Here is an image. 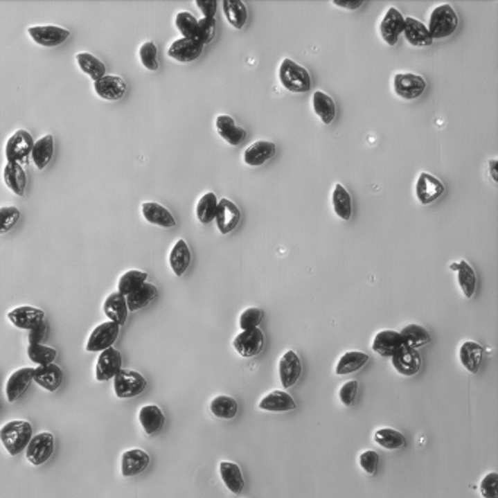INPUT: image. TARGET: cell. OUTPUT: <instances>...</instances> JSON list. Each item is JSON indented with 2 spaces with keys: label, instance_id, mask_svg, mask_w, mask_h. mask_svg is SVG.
I'll return each instance as SVG.
<instances>
[{
  "label": "cell",
  "instance_id": "1",
  "mask_svg": "<svg viewBox=\"0 0 498 498\" xmlns=\"http://www.w3.org/2000/svg\"><path fill=\"white\" fill-rule=\"evenodd\" d=\"M33 438V425L24 420H13L0 428V441L10 456L26 449Z\"/></svg>",
  "mask_w": 498,
  "mask_h": 498
},
{
  "label": "cell",
  "instance_id": "2",
  "mask_svg": "<svg viewBox=\"0 0 498 498\" xmlns=\"http://www.w3.org/2000/svg\"><path fill=\"white\" fill-rule=\"evenodd\" d=\"M279 79L285 89L304 94L312 89V76L305 67L291 59H284L279 66Z\"/></svg>",
  "mask_w": 498,
  "mask_h": 498
},
{
  "label": "cell",
  "instance_id": "3",
  "mask_svg": "<svg viewBox=\"0 0 498 498\" xmlns=\"http://www.w3.org/2000/svg\"><path fill=\"white\" fill-rule=\"evenodd\" d=\"M457 25H459V18L456 10L452 5L444 3L432 12L427 28L433 39H441L450 37L457 30Z\"/></svg>",
  "mask_w": 498,
  "mask_h": 498
},
{
  "label": "cell",
  "instance_id": "4",
  "mask_svg": "<svg viewBox=\"0 0 498 498\" xmlns=\"http://www.w3.org/2000/svg\"><path fill=\"white\" fill-rule=\"evenodd\" d=\"M33 146H34V139L31 134L24 129L17 130L8 139L6 143L5 152H6L8 163L19 164V166L28 164V158L31 157Z\"/></svg>",
  "mask_w": 498,
  "mask_h": 498
},
{
  "label": "cell",
  "instance_id": "5",
  "mask_svg": "<svg viewBox=\"0 0 498 498\" xmlns=\"http://www.w3.org/2000/svg\"><path fill=\"white\" fill-rule=\"evenodd\" d=\"M146 387L145 377L133 370H120L114 377V392L120 399H132L139 396Z\"/></svg>",
  "mask_w": 498,
  "mask_h": 498
},
{
  "label": "cell",
  "instance_id": "6",
  "mask_svg": "<svg viewBox=\"0 0 498 498\" xmlns=\"http://www.w3.org/2000/svg\"><path fill=\"white\" fill-rule=\"evenodd\" d=\"M26 459L34 466L44 465L55 452V437L51 433H39L33 436L26 446Z\"/></svg>",
  "mask_w": 498,
  "mask_h": 498
},
{
  "label": "cell",
  "instance_id": "7",
  "mask_svg": "<svg viewBox=\"0 0 498 498\" xmlns=\"http://www.w3.org/2000/svg\"><path fill=\"white\" fill-rule=\"evenodd\" d=\"M120 333V326L113 321L101 323L100 326L92 330L89 339L87 342V351L88 353H103L105 349L113 346L117 341Z\"/></svg>",
  "mask_w": 498,
  "mask_h": 498
},
{
  "label": "cell",
  "instance_id": "8",
  "mask_svg": "<svg viewBox=\"0 0 498 498\" xmlns=\"http://www.w3.org/2000/svg\"><path fill=\"white\" fill-rule=\"evenodd\" d=\"M233 345L241 357H258L265 348V333L259 328L243 330L240 335H237Z\"/></svg>",
  "mask_w": 498,
  "mask_h": 498
},
{
  "label": "cell",
  "instance_id": "9",
  "mask_svg": "<svg viewBox=\"0 0 498 498\" xmlns=\"http://www.w3.org/2000/svg\"><path fill=\"white\" fill-rule=\"evenodd\" d=\"M395 92L403 100H415L421 97L427 82L425 79L415 73H398L393 79Z\"/></svg>",
  "mask_w": 498,
  "mask_h": 498
},
{
  "label": "cell",
  "instance_id": "10",
  "mask_svg": "<svg viewBox=\"0 0 498 498\" xmlns=\"http://www.w3.org/2000/svg\"><path fill=\"white\" fill-rule=\"evenodd\" d=\"M28 35L33 38V42L43 46V47H56L63 44L67 38H69L71 33L60 28V26L55 25H39V26H31L28 28Z\"/></svg>",
  "mask_w": 498,
  "mask_h": 498
},
{
  "label": "cell",
  "instance_id": "11",
  "mask_svg": "<svg viewBox=\"0 0 498 498\" xmlns=\"http://www.w3.org/2000/svg\"><path fill=\"white\" fill-rule=\"evenodd\" d=\"M44 317H46V313L43 310H39V308L31 307V305L17 307L8 313V319L12 325L18 329H24V330H31V329L37 328L38 325H42V323L44 321Z\"/></svg>",
  "mask_w": 498,
  "mask_h": 498
},
{
  "label": "cell",
  "instance_id": "12",
  "mask_svg": "<svg viewBox=\"0 0 498 498\" xmlns=\"http://www.w3.org/2000/svg\"><path fill=\"white\" fill-rule=\"evenodd\" d=\"M446 190L443 181L434 177L433 174L429 172H421L418 181H416V197L421 202L423 205H429L440 199Z\"/></svg>",
  "mask_w": 498,
  "mask_h": 498
},
{
  "label": "cell",
  "instance_id": "13",
  "mask_svg": "<svg viewBox=\"0 0 498 498\" xmlns=\"http://www.w3.org/2000/svg\"><path fill=\"white\" fill-rule=\"evenodd\" d=\"M240 220L241 212L234 202H231L230 199H221L218 202L215 221H217V226L221 234H230L231 231H234Z\"/></svg>",
  "mask_w": 498,
  "mask_h": 498
},
{
  "label": "cell",
  "instance_id": "14",
  "mask_svg": "<svg viewBox=\"0 0 498 498\" xmlns=\"http://www.w3.org/2000/svg\"><path fill=\"white\" fill-rule=\"evenodd\" d=\"M403 26H405V17L402 15L399 9L393 6L389 8L380 24V34L386 44L396 46L399 37L403 33Z\"/></svg>",
  "mask_w": 498,
  "mask_h": 498
},
{
  "label": "cell",
  "instance_id": "15",
  "mask_svg": "<svg viewBox=\"0 0 498 498\" xmlns=\"http://www.w3.org/2000/svg\"><path fill=\"white\" fill-rule=\"evenodd\" d=\"M421 355L418 349H413L408 345H403L399 351L392 357V364L396 371L402 375H413L421 368Z\"/></svg>",
  "mask_w": 498,
  "mask_h": 498
},
{
  "label": "cell",
  "instance_id": "16",
  "mask_svg": "<svg viewBox=\"0 0 498 498\" xmlns=\"http://www.w3.org/2000/svg\"><path fill=\"white\" fill-rule=\"evenodd\" d=\"M120 370H122V354H120L113 346L103 351L96 367L97 380L98 382L112 380Z\"/></svg>",
  "mask_w": 498,
  "mask_h": 498
},
{
  "label": "cell",
  "instance_id": "17",
  "mask_svg": "<svg viewBox=\"0 0 498 498\" xmlns=\"http://www.w3.org/2000/svg\"><path fill=\"white\" fill-rule=\"evenodd\" d=\"M202 51H204V46L196 38H180L170 46L168 56L180 63H188L199 59Z\"/></svg>",
  "mask_w": 498,
  "mask_h": 498
},
{
  "label": "cell",
  "instance_id": "18",
  "mask_svg": "<svg viewBox=\"0 0 498 498\" xmlns=\"http://www.w3.org/2000/svg\"><path fill=\"white\" fill-rule=\"evenodd\" d=\"M301 359L294 351H287L279 361V377L284 389L292 387L300 380L301 375Z\"/></svg>",
  "mask_w": 498,
  "mask_h": 498
},
{
  "label": "cell",
  "instance_id": "19",
  "mask_svg": "<svg viewBox=\"0 0 498 498\" xmlns=\"http://www.w3.org/2000/svg\"><path fill=\"white\" fill-rule=\"evenodd\" d=\"M97 96L107 101H117L125 96L126 84L125 80L117 75H105L97 82H94Z\"/></svg>",
  "mask_w": 498,
  "mask_h": 498
},
{
  "label": "cell",
  "instance_id": "20",
  "mask_svg": "<svg viewBox=\"0 0 498 498\" xmlns=\"http://www.w3.org/2000/svg\"><path fill=\"white\" fill-rule=\"evenodd\" d=\"M151 457L142 449L126 450L122 456V474L126 478L136 477L150 466Z\"/></svg>",
  "mask_w": 498,
  "mask_h": 498
},
{
  "label": "cell",
  "instance_id": "21",
  "mask_svg": "<svg viewBox=\"0 0 498 498\" xmlns=\"http://www.w3.org/2000/svg\"><path fill=\"white\" fill-rule=\"evenodd\" d=\"M33 371L34 368H21L13 373L6 383V398L10 403H13L15 400H18L26 390H28L31 382H33Z\"/></svg>",
  "mask_w": 498,
  "mask_h": 498
},
{
  "label": "cell",
  "instance_id": "22",
  "mask_svg": "<svg viewBox=\"0 0 498 498\" xmlns=\"http://www.w3.org/2000/svg\"><path fill=\"white\" fill-rule=\"evenodd\" d=\"M407 42L413 47H428L433 44V37L429 34L427 25L412 17L405 18V26H403Z\"/></svg>",
  "mask_w": 498,
  "mask_h": 498
},
{
  "label": "cell",
  "instance_id": "23",
  "mask_svg": "<svg viewBox=\"0 0 498 498\" xmlns=\"http://www.w3.org/2000/svg\"><path fill=\"white\" fill-rule=\"evenodd\" d=\"M215 126H217L220 136L226 143L237 146V145L243 143L246 141V136H247L246 129L237 126L235 122H234V118L231 116L220 114L217 117V122H215Z\"/></svg>",
  "mask_w": 498,
  "mask_h": 498
},
{
  "label": "cell",
  "instance_id": "24",
  "mask_svg": "<svg viewBox=\"0 0 498 498\" xmlns=\"http://www.w3.org/2000/svg\"><path fill=\"white\" fill-rule=\"evenodd\" d=\"M405 345L399 332L382 330L373 341V351L382 357H393Z\"/></svg>",
  "mask_w": 498,
  "mask_h": 498
},
{
  "label": "cell",
  "instance_id": "25",
  "mask_svg": "<svg viewBox=\"0 0 498 498\" xmlns=\"http://www.w3.org/2000/svg\"><path fill=\"white\" fill-rule=\"evenodd\" d=\"M33 380L47 392H56L63 382V371L56 364L39 366L33 371Z\"/></svg>",
  "mask_w": 498,
  "mask_h": 498
},
{
  "label": "cell",
  "instance_id": "26",
  "mask_svg": "<svg viewBox=\"0 0 498 498\" xmlns=\"http://www.w3.org/2000/svg\"><path fill=\"white\" fill-rule=\"evenodd\" d=\"M276 154V145L271 141H258L244 151V163L250 167L263 166Z\"/></svg>",
  "mask_w": 498,
  "mask_h": 498
},
{
  "label": "cell",
  "instance_id": "27",
  "mask_svg": "<svg viewBox=\"0 0 498 498\" xmlns=\"http://www.w3.org/2000/svg\"><path fill=\"white\" fill-rule=\"evenodd\" d=\"M142 215L152 225L163 228H172L176 225V218L172 217V213L163 205L155 204V202H145L142 205Z\"/></svg>",
  "mask_w": 498,
  "mask_h": 498
},
{
  "label": "cell",
  "instance_id": "28",
  "mask_svg": "<svg viewBox=\"0 0 498 498\" xmlns=\"http://www.w3.org/2000/svg\"><path fill=\"white\" fill-rule=\"evenodd\" d=\"M259 408L267 412H290L297 408V403L290 393L282 392V390H274L260 400Z\"/></svg>",
  "mask_w": 498,
  "mask_h": 498
},
{
  "label": "cell",
  "instance_id": "29",
  "mask_svg": "<svg viewBox=\"0 0 498 498\" xmlns=\"http://www.w3.org/2000/svg\"><path fill=\"white\" fill-rule=\"evenodd\" d=\"M104 313L107 317L110 319V321L116 323V325L122 328L126 323L127 314H129L126 297H123V295L118 292L109 295L104 303Z\"/></svg>",
  "mask_w": 498,
  "mask_h": 498
},
{
  "label": "cell",
  "instance_id": "30",
  "mask_svg": "<svg viewBox=\"0 0 498 498\" xmlns=\"http://www.w3.org/2000/svg\"><path fill=\"white\" fill-rule=\"evenodd\" d=\"M139 423L148 436H154L164 427L166 415L159 407L146 405L139 411Z\"/></svg>",
  "mask_w": 498,
  "mask_h": 498
},
{
  "label": "cell",
  "instance_id": "31",
  "mask_svg": "<svg viewBox=\"0 0 498 498\" xmlns=\"http://www.w3.org/2000/svg\"><path fill=\"white\" fill-rule=\"evenodd\" d=\"M170 266L172 269L174 275L177 276H183L184 272L188 269V265H190L192 260V253L190 249H188L187 243L184 240H179L174 247L170 251Z\"/></svg>",
  "mask_w": 498,
  "mask_h": 498
},
{
  "label": "cell",
  "instance_id": "32",
  "mask_svg": "<svg viewBox=\"0 0 498 498\" xmlns=\"http://www.w3.org/2000/svg\"><path fill=\"white\" fill-rule=\"evenodd\" d=\"M53 152H55V141H53L51 134H46L42 139L34 142L31 158L37 170H44L48 166L53 158Z\"/></svg>",
  "mask_w": 498,
  "mask_h": 498
},
{
  "label": "cell",
  "instance_id": "33",
  "mask_svg": "<svg viewBox=\"0 0 498 498\" xmlns=\"http://www.w3.org/2000/svg\"><path fill=\"white\" fill-rule=\"evenodd\" d=\"M332 205L335 213L344 221H349L353 217V199L346 188L341 184L336 183L332 193Z\"/></svg>",
  "mask_w": 498,
  "mask_h": 498
},
{
  "label": "cell",
  "instance_id": "34",
  "mask_svg": "<svg viewBox=\"0 0 498 498\" xmlns=\"http://www.w3.org/2000/svg\"><path fill=\"white\" fill-rule=\"evenodd\" d=\"M482 354H483V348L474 342V341H466L462 344L461 351H459V358L462 366L469 371V373H478L481 361H482Z\"/></svg>",
  "mask_w": 498,
  "mask_h": 498
},
{
  "label": "cell",
  "instance_id": "35",
  "mask_svg": "<svg viewBox=\"0 0 498 498\" xmlns=\"http://www.w3.org/2000/svg\"><path fill=\"white\" fill-rule=\"evenodd\" d=\"M157 295H158L157 287L154 284H150V282H145L139 290L132 292L126 297L129 312H136L146 305H150L157 299Z\"/></svg>",
  "mask_w": 498,
  "mask_h": 498
},
{
  "label": "cell",
  "instance_id": "36",
  "mask_svg": "<svg viewBox=\"0 0 498 498\" xmlns=\"http://www.w3.org/2000/svg\"><path fill=\"white\" fill-rule=\"evenodd\" d=\"M220 474L225 483V487L233 494H240L244 488V478L241 474V469L237 463L233 462H221Z\"/></svg>",
  "mask_w": 498,
  "mask_h": 498
},
{
  "label": "cell",
  "instance_id": "37",
  "mask_svg": "<svg viewBox=\"0 0 498 498\" xmlns=\"http://www.w3.org/2000/svg\"><path fill=\"white\" fill-rule=\"evenodd\" d=\"M313 109L325 125H330L336 117L335 100L323 91H316L313 94Z\"/></svg>",
  "mask_w": 498,
  "mask_h": 498
},
{
  "label": "cell",
  "instance_id": "38",
  "mask_svg": "<svg viewBox=\"0 0 498 498\" xmlns=\"http://www.w3.org/2000/svg\"><path fill=\"white\" fill-rule=\"evenodd\" d=\"M3 179L9 190L13 192L18 196L25 195V187H26V176L25 170L19 164H12L8 163L3 171Z\"/></svg>",
  "mask_w": 498,
  "mask_h": 498
},
{
  "label": "cell",
  "instance_id": "39",
  "mask_svg": "<svg viewBox=\"0 0 498 498\" xmlns=\"http://www.w3.org/2000/svg\"><path fill=\"white\" fill-rule=\"evenodd\" d=\"M222 8L230 25H233L237 30L243 28L249 17L246 3L241 2V0H224Z\"/></svg>",
  "mask_w": 498,
  "mask_h": 498
},
{
  "label": "cell",
  "instance_id": "40",
  "mask_svg": "<svg viewBox=\"0 0 498 498\" xmlns=\"http://www.w3.org/2000/svg\"><path fill=\"white\" fill-rule=\"evenodd\" d=\"M76 62L79 69L87 73L94 82H97V80L105 76V64L96 56H92L91 53H79V55H76Z\"/></svg>",
  "mask_w": 498,
  "mask_h": 498
},
{
  "label": "cell",
  "instance_id": "41",
  "mask_svg": "<svg viewBox=\"0 0 498 498\" xmlns=\"http://www.w3.org/2000/svg\"><path fill=\"white\" fill-rule=\"evenodd\" d=\"M367 362H368V355L364 353H361V351L345 353L341 357L338 366H336V374L345 375V374L355 373L364 367Z\"/></svg>",
  "mask_w": 498,
  "mask_h": 498
},
{
  "label": "cell",
  "instance_id": "42",
  "mask_svg": "<svg viewBox=\"0 0 498 498\" xmlns=\"http://www.w3.org/2000/svg\"><path fill=\"white\" fill-rule=\"evenodd\" d=\"M211 412L221 420H233L238 411V403L234 398L220 395L211 402Z\"/></svg>",
  "mask_w": 498,
  "mask_h": 498
},
{
  "label": "cell",
  "instance_id": "43",
  "mask_svg": "<svg viewBox=\"0 0 498 498\" xmlns=\"http://www.w3.org/2000/svg\"><path fill=\"white\" fill-rule=\"evenodd\" d=\"M374 440L377 444H379V446H382L387 450H399L402 447H405V444H407L405 436L393 428L377 429L374 434Z\"/></svg>",
  "mask_w": 498,
  "mask_h": 498
},
{
  "label": "cell",
  "instance_id": "44",
  "mask_svg": "<svg viewBox=\"0 0 498 498\" xmlns=\"http://www.w3.org/2000/svg\"><path fill=\"white\" fill-rule=\"evenodd\" d=\"M457 282L466 299H472L477 291V274L474 267L470 266L466 260L459 262V269H457Z\"/></svg>",
  "mask_w": 498,
  "mask_h": 498
},
{
  "label": "cell",
  "instance_id": "45",
  "mask_svg": "<svg viewBox=\"0 0 498 498\" xmlns=\"http://www.w3.org/2000/svg\"><path fill=\"white\" fill-rule=\"evenodd\" d=\"M399 333L402 336L403 344L413 348V349H418L432 341V336H429L428 330L420 325H408L403 328Z\"/></svg>",
  "mask_w": 498,
  "mask_h": 498
},
{
  "label": "cell",
  "instance_id": "46",
  "mask_svg": "<svg viewBox=\"0 0 498 498\" xmlns=\"http://www.w3.org/2000/svg\"><path fill=\"white\" fill-rule=\"evenodd\" d=\"M217 208H218V199L215 196V193L212 192L205 193L197 202L196 206L197 220L205 225L212 222L215 220V215H217Z\"/></svg>",
  "mask_w": 498,
  "mask_h": 498
},
{
  "label": "cell",
  "instance_id": "47",
  "mask_svg": "<svg viewBox=\"0 0 498 498\" xmlns=\"http://www.w3.org/2000/svg\"><path fill=\"white\" fill-rule=\"evenodd\" d=\"M148 279L146 272L141 271H129L122 275L118 281V294H122L123 297H127L132 292L139 290Z\"/></svg>",
  "mask_w": 498,
  "mask_h": 498
},
{
  "label": "cell",
  "instance_id": "48",
  "mask_svg": "<svg viewBox=\"0 0 498 498\" xmlns=\"http://www.w3.org/2000/svg\"><path fill=\"white\" fill-rule=\"evenodd\" d=\"M28 357L33 362L39 366H48L53 364V361L56 359L57 353L55 348H50L46 345H30L28 346Z\"/></svg>",
  "mask_w": 498,
  "mask_h": 498
},
{
  "label": "cell",
  "instance_id": "49",
  "mask_svg": "<svg viewBox=\"0 0 498 498\" xmlns=\"http://www.w3.org/2000/svg\"><path fill=\"white\" fill-rule=\"evenodd\" d=\"M197 21L190 12H179L176 17V26L183 35V38H196L197 34Z\"/></svg>",
  "mask_w": 498,
  "mask_h": 498
},
{
  "label": "cell",
  "instance_id": "50",
  "mask_svg": "<svg viewBox=\"0 0 498 498\" xmlns=\"http://www.w3.org/2000/svg\"><path fill=\"white\" fill-rule=\"evenodd\" d=\"M215 33H217V21H215V18H202L197 21L196 39L202 46L209 44L215 38Z\"/></svg>",
  "mask_w": 498,
  "mask_h": 498
},
{
  "label": "cell",
  "instance_id": "51",
  "mask_svg": "<svg viewBox=\"0 0 498 498\" xmlns=\"http://www.w3.org/2000/svg\"><path fill=\"white\" fill-rule=\"evenodd\" d=\"M19 209L15 206H2L0 208V234L10 231L19 221Z\"/></svg>",
  "mask_w": 498,
  "mask_h": 498
},
{
  "label": "cell",
  "instance_id": "52",
  "mask_svg": "<svg viewBox=\"0 0 498 498\" xmlns=\"http://www.w3.org/2000/svg\"><path fill=\"white\" fill-rule=\"evenodd\" d=\"M265 313L258 307H250L247 310H244L240 316V328L243 330H250V329H256L258 328L262 320H263Z\"/></svg>",
  "mask_w": 498,
  "mask_h": 498
},
{
  "label": "cell",
  "instance_id": "53",
  "mask_svg": "<svg viewBox=\"0 0 498 498\" xmlns=\"http://www.w3.org/2000/svg\"><path fill=\"white\" fill-rule=\"evenodd\" d=\"M157 55H158V50H157V46L152 42H146V43H143L141 46L139 57H141L142 64L146 67L148 71H157L158 69L159 64H158Z\"/></svg>",
  "mask_w": 498,
  "mask_h": 498
},
{
  "label": "cell",
  "instance_id": "54",
  "mask_svg": "<svg viewBox=\"0 0 498 498\" xmlns=\"http://www.w3.org/2000/svg\"><path fill=\"white\" fill-rule=\"evenodd\" d=\"M357 395H358V382L357 380L346 382L339 390V399L342 402V405L346 408H351L354 405L357 400Z\"/></svg>",
  "mask_w": 498,
  "mask_h": 498
},
{
  "label": "cell",
  "instance_id": "55",
  "mask_svg": "<svg viewBox=\"0 0 498 498\" xmlns=\"http://www.w3.org/2000/svg\"><path fill=\"white\" fill-rule=\"evenodd\" d=\"M479 490L483 498H498V474H488L481 481Z\"/></svg>",
  "mask_w": 498,
  "mask_h": 498
},
{
  "label": "cell",
  "instance_id": "56",
  "mask_svg": "<svg viewBox=\"0 0 498 498\" xmlns=\"http://www.w3.org/2000/svg\"><path fill=\"white\" fill-rule=\"evenodd\" d=\"M379 462H380L379 453L374 450H367L364 453H361V456H359V465L368 475H374L377 472V466H379Z\"/></svg>",
  "mask_w": 498,
  "mask_h": 498
},
{
  "label": "cell",
  "instance_id": "57",
  "mask_svg": "<svg viewBox=\"0 0 498 498\" xmlns=\"http://www.w3.org/2000/svg\"><path fill=\"white\" fill-rule=\"evenodd\" d=\"M196 6L204 13V18H215L217 15V0H196Z\"/></svg>",
  "mask_w": 498,
  "mask_h": 498
},
{
  "label": "cell",
  "instance_id": "58",
  "mask_svg": "<svg viewBox=\"0 0 498 498\" xmlns=\"http://www.w3.org/2000/svg\"><path fill=\"white\" fill-rule=\"evenodd\" d=\"M46 332H47L46 321H43L42 325H38L37 328L31 329L30 336H28L30 345H39V344H42V341L44 339V336H46Z\"/></svg>",
  "mask_w": 498,
  "mask_h": 498
},
{
  "label": "cell",
  "instance_id": "59",
  "mask_svg": "<svg viewBox=\"0 0 498 498\" xmlns=\"http://www.w3.org/2000/svg\"><path fill=\"white\" fill-rule=\"evenodd\" d=\"M333 5L338 6V8L355 10V9H358V8H361L362 5H364V2H362V0H353V2H333Z\"/></svg>",
  "mask_w": 498,
  "mask_h": 498
},
{
  "label": "cell",
  "instance_id": "60",
  "mask_svg": "<svg viewBox=\"0 0 498 498\" xmlns=\"http://www.w3.org/2000/svg\"><path fill=\"white\" fill-rule=\"evenodd\" d=\"M497 166H498V161L495 158L490 159L488 161V168H490V174H491V179L494 183H498V171H497Z\"/></svg>",
  "mask_w": 498,
  "mask_h": 498
},
{
  "label": "cell",
  "instance_id": "61",
  "mask_svg": "<svg viewBox=\"0 0 498 498\" xmlns=\"http://www.w3.org/2000/svg\"><path fill=\"white\" fill-rule=\"evenodd\" d=\"M450 269H452V271H456V272H457V269H459V262H457V263H452V265H450Z\"/></svg>",
  "mask_w": 498,
  "mask_h": 498
},
{
  "label": "cell",
  "instance_id": "62",
  "mask_svg": "<svg viewBox=\"0 0 498 498\" xmlns=\"http://www.w3.org/2000/svg\"><path fill=\"white\" fill-rule=\"evenodd\" d=\"M0 405H2V403H0Z\"/></svg>",
  "mask_w": 498,
  "mask_h": 498
}]
</instances>
